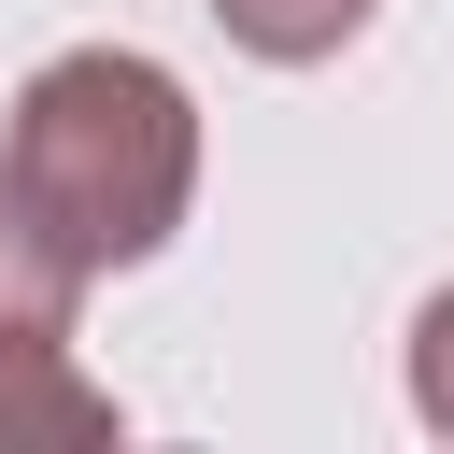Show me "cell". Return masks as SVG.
<instances>
[{"mask_svg": "<svg viewBox=\"0 0 454 454\" xmlns=\"http://www.w3.org/2000/svg\"><path fill=\"white\" fill-rule=\"evenodd\" d=\"M0 170L85 270H142L199 199V99L142 43H71V57H43L14 85Z\"/></svg>", "mask_w": 454, "mask_h": 454, "instance_id": "6da1fadb", "label": "cell"}, {"mask_svg": "<svg viewBox=\"0 0 454 454\" xmlns=\"http://www.w3.org/2000/svg\"><path fill=\"white\" fill-rule=\"evenodd\" d=\"M85 255L14 199L0 170V440H114V397L71 369V312H85Z\"/></svg>", "mask_w": 454, "mask_h": 454, "instance_id": "7a4b0ae2", "label": "cell"}, {"mask_svg": "<svg viewBox=\"0 0 454 454\" xmlns=\"http://www.w3.org/2000/svg\"><path fill=\"white\" fill-rule=\"evenodd\" d=\"M369 14H383V0H213V28H227L241 57H270V71H312V57H340Z\"/></svg>", "mask_w": 454, "mask_h": 454, "instance_id": "3957f363", "label": "cell"}, {"mask_svg": "<svg viewBox=\"0 0 454 454\" xmlns=\"http://www.w3.org/2000/svg\"><path fill=\"white\" fill-rule=\"evenodd\" d=\"M411 411H426V426L454 440V284H440V298L411 312Z\"/></svg>", "mask_w": 454, "mask_h": 454, "instance_id": "277c9868", "label": "cell"}]
</instances>
